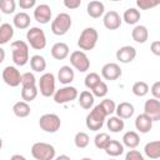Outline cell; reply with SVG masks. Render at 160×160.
<instances>
[{"label":"cell","instance_id":"cell-1","mask_svg":"<svg viewBox=\"0 0 160 160\" xmlns=\"http://www.w3.org/2000/svg\"><path fill=\"white\" fill-rule=\"evenodd\" d=\"M12 61L18 66H24L29 61V46L22 40H16L11 42Z\"/></svg>","mask_w":160,"mask_h":160},{"label":"cell","instance_id":"cell-2","mask_svg":"<svg viewBox=\"0 0 160 160\" xmlns=\"http://www.w3.org/2000/svg\"><path fill=\"white\" fill-rule=\"evenodd\" d=\"M106 119V114L102 110V108L100 106V104H98L96 106H94V109L88 114L85 124L88 126L89 130L91 131H98L102 128L104 121Z\"/></svg>","mask_w":160,"mask_h":160},{"label":"cell","instance_id":"cell-3","mask_svg":"<svg viewBox=\"0 0 160 160\" xmlns=\"http://www.w3.org/2000/svg\"><path fill=\"white\" fill-rule=\"evenodd\" d=\"M99 39V34L96 29L94 28H86L81 31L79 40H78V46L81 49V51H89L92 50L96 46Z\"/></svg>","mask_w":160,"mask_h":160},{"label":"cell","instance_id":"cell-4","mask_svg":"<svg viewBox=\"0 0 160 160\" xmlns=\"http://www.w3.org/2000/svg\"><path fill=\"white\" fill-rule=\"evenodd\" d=\"M71 24H72L71 16L66 12H60L56 15V18L51 22V31L54 35L62 36L70 30Z\"/></svg>","mask_w":160,"mask_h":160},{"label":"cell","instance_id":"cell-5","mask_svg":"<svg viewBox=\"0 0 160 160\" xmlns=\"http://www.w3.org/2000/svg\"><path fill=\"white\" fill-rule=\"evenodd\" d=\"M31 155L35 160H52L55 158V148L48 142H35L31 146Z\"/></svg>","mask_w":160,"mask_h":160},{"label":"cell","instance_id":"cell-6","mask_svg":"<svg viewBox=\"0 0 160 160\" xmlns=\"http://www.w3.org/2000/svg\"><path fill=\"white\" fill-rule=\"evenodd\" d=\"M26 39L30 46L35 50H42L46 46V36L44 30L40 28H30L26 32Z\"/></svg>","mask_w":160,"mask_h":160},{"label":"cell","instance_id":"cell-7","mask_svg":"<svg viewBox=\"0 0 160 160\" xmlns=\"http://www.w3.org/2000/svg\"><path fill=\"white\" fill-rule=\"evenodd\" d=\"M39 126L45 132H56L61 126V120L56 114H44L39 119Z\"/></svg>","mask_w":160,"mask_h":160},{"label":"cell","instance_id":"cell-8","mask_svg":"<svg viewBox=\"0 0 160 160\" xmlns=\"http://www.w3.org/2000/svg\"><path fill=\"white\" fill-rule=\"evenodd\" d=\"M52 96H54V101L56 104H66V102H70V101L75 100L79 96V92H78L76 88L66 85V86H64L59 90H55Z\"/></svg>","mask_w":160,"mask_h":160},{"label":"cell","instance_id":"cell-9","mask_svg":"<svg viewBox=\"0 0 160 160\" xmlns=\"http://www.w3.org/2000/svg\"><path fill=\"white\" fill-rule=\"evenodd\" d=\"M39 90L40 94L45 98H50L55 92V76L51 72H45L40 76L39 80Z\"/></svg>","mask_w":160,"mask_h":160},{"label":"cell","instance_id":"cell-10","mask_svg":"<svg viewBox=\"0 0 160 160\" xmlns=\"http://www.w3.org/2000/svg\"><path fill=\"white\" fill-rule=\"evenodd\" d=\"M70 64L80 72H85L90 68V60L88 55L81 50H75L70 55Z\"/></svg>","mask_w":160,"mask_h":160},{"label":"cell","instance_id":"cell-11","mask_svg":"<svg viewBox=\"0 0 160 160\" xmlns=\"http://www.w3.org/2000/svg\"><path fill=\"white\" fill-rule=\"evenodd\" d=\"M2 80L6 85L11 88H16L21 84V74L15 66H6L2 70Z\"/></svg>","mask_w":160,"mask_h":160},{"label":"cell","instance_id":"cell-12","mask_svg":"<svg viewBox=\"0 0 160 160\" xmlns=\"http://www.w3.org/2000/svg\"><path fill=\"white\" fill-rule=\"evenodd\" d=\"M121 74L122 71L116 62H108L101 68V76L105 80H118L121 76Z\"/></svg>","mask_w":160,"mask_h":160},{"label":"cell","instance_id":"cell-13","mask_svg":"<svg viewBox=\"0 0 160 160\" xmlns=\"http://www.w3.org/2000/svg\"><path fill=\"white\" fill-rule=\"evenodd\" d=\"M144 114L148 115L152 121L160 120V100L149 99L144 105Z\"/></svg>","mask_w":160,"mask_h":160},{"label":"cell","instance_id":"cell-14","mask_svg":"<svg viewBox=\"0 0 160 160\" xmlns=\"http://www.w3.org/2000/svg\"><path fill=\"white\" fill-rule=\"evenodd\" d=\"M136 58V49L130 45H125L118 49L116 59L122 64H129Z\"/></svg>","mask_w":160,"mask_h":160},{"label":"cell","instance_id":"cell-15","mask_svg":"<svg viewBox=\"0 0 160 160\" xmlns=\"http://www.w3.org/2000/svg\"><path fill=\"white\" fill-rule=\"evenodd\" d=\"M102 22H104V26L106 29H109V30H116L121 25V18H120V15H119L118 11L110 10V11H108L104 15Z\"/></svg>","mask_w":160,"mask_h":160},{"label":"cell","instance_id":"cell-16","mask_svg":"<svg viewBox=\"0 0 160 160\" xmlns=\"http://www.w3.org/2000/svg\"><path fill=\"white\" fill-rule=\"evenodd\" d=\"M34 18L40 24H48L51 20V9L46 4H40L34 10Z\"/></svg>","mask_w":160,"mask_h":160},{"label":"cell","instance_id":"cell-17","mask_svg":"<svg viewBox=\"0 0 160 160\" xmlns=\"http://www.w3.org/2000/svg\"><path fill=\"white\" fill-rule=\"evenodd\" d=\"M152 122H154V121H152L148 115H145V114L142 112V114H140V115L136 116V119H135V128H136V130H139L140 132L146 134V132H149V131L151 130Z\"/></svg>","mask_w":160,"mask_h":160},{"label":"cell","instance_id":"cell-18","mask_svg":"<svg viewBox=\"0 0 160 160\" xmlns=\"http://www.w3.org/2000/svg\"><path fill=\"white\" fill-rule=\"evenodd\" d=\"M51 56L56 60H64L69 56V46L65 42H55L51 48Z\"/></svg>","mask_w":160,"mask_h":160},{"label":"cell","instance_id":"cell-19","mask_svg":"<svg viewBox=\"0 0 160 160\" xmlns=\"http://www.w3.org/2000/svg\"><path fill=\"white\" fill-rule=\"evenodd\" d=\"M134 105L128 101H122L115 108L116 116L120 119H130L134 115Z\"/></svg>","mask_w":160,"mask_h":160},{"label":"cell","instance_id":"cell-20","mask_svg":"<svg viewBox=\"0 0 160 160\" xmlns=\"http://www.w3.org/2000/svg\"><path fill=\"white\" fill-rule=\"evenodd\" d=\"M75 78V74H74V70L69 66V65H64L59 69L58 71V80L64 84V85H69Z\"/></svg>","mask_w":160,"mask_h":160},{"label":"cell","instance_id":"cell-21","mask_svg":"<svg viewBox=\"0 0 160 160\" xmlns=\"http://www.w3.org/2000/svg\"><path fill=\"white\" fill-rule=\"evenodd\" d=\"M104 4L101 1H98V0H92L88 4V8H86V11H88V15L90 18H94V19H98L100 16H102L104 14Z\"/></svg>","mask_w":160,"mask_h":160},{"label":"cell","instance_id":"cell-22","mask_svg":"<svg viewBox=\"0 0 160 160\" xmlns=\"http://www.w3.org/2000/svg\"><path fill=\"white\" fill-rule=\"evenodd\" d=\"M131 38L134 41L139 42V44H144L146 42V40L149 39V31L146 29V26L144 25H136L132 31H131Z\"/></svg>","mask_w":160,"mask_h":160},{"label":"cell","instance_id":"cell-23","mask_svg":"<svg viewBox=\"0 0 160 160\" xmlns=\"http://www.w3.org/2000/svg\"><path fill=\"white\" fill-rule=\"evenodd\" d=\"M104 150H105V152H106L109 156L116 158V156H119V155H121V154L124 152V145H122L120 141L111 139V140L108 142V145H106V148H105Z\"/></svg>","mask_w":160,"mask_h":160},{"label":"cell","instance_id":"cell-24","mask_svg":"<svg viewBox=\"0 0 160 160\" xmlns=\"http://www.w3.org/2000/svg\"><path fill=\"white\" fill-rule=\"evenodd\" d=\"M140 142V136L136 131H126L122 135V145L130 148V149H135Z\"/></svg>","mask_w":160,"mask_h":160},{"label":"cell","instance_id":"cell-25","mask_svg":"<svg viewBox=\"0 0 160 160\" xmlns=\"http://www.w3.org/2000/svg\"><path fill=\"white\" fill-rule=\"evenodd\" d=\"M145 155L150 159H159L160 158V141L159 140H154L150 141L145 145L144 148Z\"/></svg>","mask_w":160,"mask_h":160},{"label":"cell","instance_id":"cell-26","mask_svg":"<svg viewBox=\"0 0 160 160\" xmlns=\"http://www.w3.org/2000/svg\"><path fill=\"white\" fill-rule=\"evenodd\" d=\"M141 15H140V11L135 8H129L124 11L122 14V20L128 24V25H135L139 20H140Z\"/></svg>","mask_w":160,"mask_h":160},{"label":"cell","instance_id":"cell-27","mask_svg":"<svg viewBox=\"0 0 160 160\" xmlns=\"http://www.w3.org/2000/svg\"><path fill=\"white\" fill-rule=\"evenodd\" d=\"M30 21H31V20H30V16H29L26 12H24V11L18 12V14L14 16V20H12L14 26L18 28V29H20V30L28 29V28L30 26Z\"/></svg>","mask_w":160,"mask_h":160},{"label":"cell","instance_id":"cell-28","mask_svg":"<svg viewBox=\"0 0 160 160\" xmlns=\"http://www.w3.org/2000/svg\"><path fill=\"white\" fill-rule=\"evenodd\" d=\"M14 36V28L8 24L4 22L0 25V45H4L6 42H9Z\"/></svg>","mask_w":160,"mask_h":160},{"label":"cell","instance_id":"cell-29","mask_svg":"<svg viewBox=\"0 0 160 160\" xmlns=\"http://www.w3.org/2000/svg\"><path fill=\"white\" fill-rule=\"evenodd\" d=\"M30 105L25 101H18L12 105V112L18 116V118H26L30 115Z\"/></svg>","mask_w":160,"mask_h":160},{"label":"cell","instance_id":"cell-30","mask_svg":"<svg viewBox=\"0 0 160 160\" xmlns=\"http://www.w3.org/2000/svg\"><path fill=\"white\" fill-rule=\"evenodd\" d=\"M79 105L85 110L91 109L94 105V95L88 90L81 91L79 95Z\"/></svg>","mask_w":160,"mask_h":160},{"label":"cell","instance_id":"cell-31","mask_svg":"<svg viewBox=\"0 0 160 160\" xmlns=\"http://www.w3.org/2000/svg\"><path fill=\"white\" fill-rule=\"evenodd\" d=\"M30 66L34 71L41 72L46 69V60L41 55H34L30 58Z\"/></svg>","mask_w":160,"mask_h":160},{"label":"cell","instance_id":"cell-32","mask_svg":"<svg viewBox=\"0 0 160 160\" xmlns=\"http://www.w3.org/2000/svg\"><path fill=\"white\" fill-rule=\"evenodd\" d=\"M106 125H108V129L111 132H119L125 126L124 120L120 119V118H118V116H110L109 120H108V122H106Z\"/></svg>","mask_w":160,"mask_h":160},{"label":"cell","instance_id":"cell-33","mask_svg":"<svg viewBox=\"0 0 160 160\" xmlns=\"http://www.w3.org/2000/svg\"><path fill=\"white\" fill-rule=\"evenodd\" d=\"M38 88L36 86H28V88H22L21 89V99L25 102H30L32 101L36 96H38Z\"/></svg>","mask_w":160,"mask_h":160},{"label":"cell","instance_id":"cell-34","mask_svg":"<svg viewBox=\"0 0 160 160\" xmlns=\"http://www.w3.org/2000/svg\"><path fill=\"white\" fill-rule=\"evenodd\" d=\"M131 90H132V94H134L135 96L141 98V96H145V95L149 92V85H148L145 81H136V82L132 85Z\"/></svg>","mask_w":160,"mask_h":160},{"label":"cell","instance_id":"cell-35","mask_svg":"<svg viewBox=\"0 0 160 160\" xmlns=\"http://www.w3.org/2000/svg\"><path fill=\"white\" fill-rule=\"evenodd\" d=\"M74 142H75V146H76V148L84 149V148H86V146L89 145L90 138H89V135H88L86 132L79 131V132L75 135V138H74Z\"/></svg>","mask_w":160,"mask_h":160},{"label":"cell","instance_id":"cell-36","mask_svg":"<svg viewBox=\"0 0 160 160\" xmlns=\"http://www.w3.org/2000/svg\"><path fill=\"white\" fill-rule=\"evenodd\" d=\"M110 140H111V139H110V135H109L108 132H99V134H96V136H95V139H94V144H95V146H96L98 149L104 150Z\"/></svg>","mask_w":160,"mask_h":160},{"label":"cell","instance_id":"cell-37","mask_svg":"<svg viewBox=\"0 0 160 160\" xmlns=\"http://www.w3.org/2000/svg\"><path fill=\"white\" fill-rule=\"evenodd\" d=\"M101 81V79H100V75L98 74V72H90V74H88L86 76H85V86L88 88V89H92L96 84H99Z\"/></svg>","mask_w":160,"mask_h":160},{"label":"cell","instance_id":"cell-38","mask_svg":"<svg viewBox=\"0 0 160 160\" xmlns=\"http://www.w3.org/2000/svg\"><path fill=\"white\" fill-rule=\"evenodd\" d=\"M21 86L28 88V86H36V79L32 72H24L21 74Z\"/></svg>","mask_w":160,"mask_h":160},{"label":"cell","instance_id":"cell-39","mask_svg":"<svg viewBox=\"0 0 160 160\" xmlns=\"http://www.w3.org/2000/svg\"><path fill=\"white\" fill-rule=\"evenodd\" d=\"M91 94L94 96H98V98H104L106 94H108V85L104 82V81H100L99 84H96L92 89H91Z\"/></svg>","mask_w":160,"mask_h":160},{"label":"cell","instance_id":"cell-40","mask_svg":"<svg viewBox=\"0 0 160 160\" xmlns=\"http://www.w3.org/2000/svg\"><path fill=\"white\" fill-rule=\"evenodd\" d=\"M15 1L14 0H0V10L4 14H12L15 11Z\"/></svg>","mask_w":160,"mask_h":160},{"label":"cell","instance_id":"cell-41","mask_svg":"<svg viewBox=\"0 0 160 160\" xmlns=\"http://www.w3.org/2000/svg\"><path fill=\"white\" fill-rule=\"evenodd\" d=\"M100 106H101L102 110L105 111L106 116H109V115H111L112 112H115V108H116L114 100H111V99H104V100L100 102Z\"/></svg>","mask_w":160,"mask_h":160},{"label":"cell","instance_id":"cell-42","mask_svg":"<svg viewBox=\"0 0 160 160\" xmlns=\"http://www.w3.org/2000/svg\"><path fill=\"white\" fill-rule=\"evenodd\" d=\"M136 5L138 8H140L141 10H149L151 8H155L159 5V1H151V0H136Z\"/></svg>","mask_w":160,"mask_h":160},{"label":"cell","instance_id":"cell-43","mask_svg":"<svg viewBox=\"0 0 160 160\" xmlns=\"http://www.w3.org/2000/svg\"><path fill=\"white\" fill-rule=\"evenodd\" d=\"M125 160H145L142 154L138 150H130L125 155Z\"/></svg>","mask_w":160,"mask_h":160},{"label":"cell","instance_id":"cell-44","mask_svg":"<svg viewBox=\"0 0 160 160\" xmlns=\"http://www.w3.org/2000/svg\"><path fill=\"white\" fill-rule=\"evenodd\" d=\"M151 94H152V99H156V100H159L160 99V81H155L154 84H152V86H151Z\"/></svg>","mask_w":160,"mask_h":160},{"label":"cell","instance_id":"cell-45","mask_svg":"<svg viewBox=\"0 0 160 160\" xmlns=\"http://www.w3.org/2000/svg\"><path fill=\"white\" fill-rule=\"evenodd\" d=\"M36 4V0H19V6L21 9H31Z\"/></svg>","mask_w":160,"mask_h":160},{"label":"cell","instance_id":"cell-46","mask_svg":"<svg viewBox=\"0 0 160 160\" xmlns=\"http://www.w3.org/2000/svg\"><path fill=\"white\" fill-rule=\"evenodd\" d=\"M64 5L68 9H78L81 5V0H64Z\"/></svg>","mask_w":160,"mask_h":160},{"label":"cell","instance_id":"cell-47","mask_svg":"<svg viewBox=\"0 0 160 160\" xmlns=\"http://www.w3.org/2000/svg\"><path fill=\"white\" fill-rule=\"evenodd\" d=\"M150 50L154 55L156 56H160V41L159 40H155L151 42V46H150Z\"/></svg>","mask_w":160,"mask_h":160},{"label":"cell","instance_id":"cell-48","mask_svg":"<svg viewBox=\"0 0 160 160\" xmlns=\"http://www.w3.org/2000/svg\"><path fill=\"white\" fill-rule=\"evenodd\" d=\"M10 160H26V159L22 155H20V154H15V155H12L10 158Z\"/></svg>","mask_w":160,"mask_h":160},{"label":"cell","instance_id":"cell-49","mask_svg":"<svg viewBox=\"0 0 160 160\" xmlns=\"http://www.w3.org/2000/svg\"><path fill=\"white\" fill-rule=\"evenodd\" d=\"M4 59H5V50L2 48H0V64L4 61Z\"/></svg>","mask_w":160,"mask_h":160},{"label":"cell","instance_id":"cell-50","mask_svg":"<svg viewBox=\"0 0 160 160\" xmlns=\"http://www.w3.org/2000/svg\"><path fill=\"white\" fill-rule=\"evenodd\" d=\"M55 160H71V159H70L68 155H59Z\"/></svg>","mask_w":160,"mask_h":160},{"label":"cell","instance_id":"cell-51","mask_svg":"<svg viewBox=\"0 0 160 160\" xmlns=\"http://www.w3.org/2000/svg\"><path fill=\"white\" fill-rule=\"evenodd\" d=\"M1 148H2V139L0 138V149H1Z\"/></svg>","mask_w":160,"mask_h":160},{"label":"cell","instance_id":"cell-52","mask_svg":"<svg viewBox=\"0 0 160 160\" xmlns=\"http://www.w3.org/2000/svg\"><path fill=\"white\" fill-rule=\"evenodd\" d=\"M81 160H92V159H91V158H82Z\"/></svg>","mask_w":160,"mask_h":160},{"label":"cell","instance_id":"cell-53","mask_svg":"<svg viewBox=\"0 0 160 160\" xmlns=\"http://www.w3.org/2000/svg\"><path fill=\"white\" fill-rule=\"evenodd\" d=\"M110 160H115V159H110Z\"/></svg>","mask_w":160,"mask_h":160},{"label":"cell","instance_id":"cell-54","mask_svg":"<svg viewBox=\"0 0 160 160\" xmlns=\"http://www.w3.org/2000/svg\"><path fill=\"white\" fill-rule=\"evenodd\" d=\"M0 20H1V16H0Z\"/></svg>","mask_w":160,"mask_h":160}]
</instances>
